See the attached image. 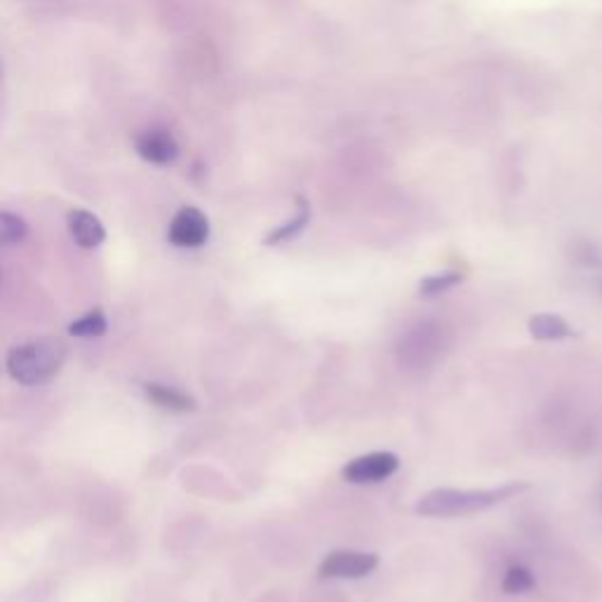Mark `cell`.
<instances>
[{
  "label": "cell",
  "instance_id": "1",
  "mask_svg": "<svg viewBox=\"0 0 602 602\" xmlns=\"http://www.w3.org/2000/svg\"><path fill=\"white\" fill-rule=\"evenodd\" d=\"M525 490L527 483H508L494 490H433L417 501V513L426 518H459L487 511Z\"/></svg>",
  "mask_w": 602,
  "mask_h": 602
},
{
  "label": "cell",
  "instance_id": "7",
  "mask_svg": "<svg viewBox=\"0 0 602 602\" xmlns=\"http://www.w3.org/2000/svg\"><path fill=\"white\" fill-rule=\"evenodd\" d=\"M69 231L83 250H95L106 238L102 222L88 210H73L69 214Z\"/></svg>",
  "mask_w": 602,
  "mask_h": 602
},
{
  "label": "cell",
  "instance_id": "5",
  "mask_svg": "<svg viewBox=\"0 0 602 602\" xmlns=\"http://www.w3.org/2000/svg\"><path fill=\"white\" fill-rule=\"evenodd\" d=\"M167 238L177 247H200L210 238V222L198 207H184L172 219Z\"/></svg>",
  "mask_w": 602,
  "mask_h": 602
},
{
  "label": "cell",
  "instance_id": "4",
  "mask_svg": "<svg viewBox=\"0 0 602 602\" xmlns=\"http://www.w3.org/2000/svg\"><path fill=\"white\" fill-rule=\"evenodd\" d=\"M379 567L377 553L332 551L318 567L320 579H363Z\"/></svg>",
  "mask_w": 602,
  "mask_h": 602
},
{
  "label": "cell",
  "instance_id": "2",
  "mask_svg": "<svg viewBox=\"0 0 602 602\" xmlns=\"http://www.w3.org/2000/svg\"><path fill=\"white\" fill-rule=\"evenodd\" d=\"M66 360V346L59 339H38L8 353L10 377L24 386H40L55 379Z\"/></svg>",
  "mask_w": 602,
  "mask_h": 602
},
{
  "label": "cell",
  "instance_id": "13",
  "mask_svg": "<svg viewBox=\"0 0 602 602\" xmlns=\"http://www.w3.org/2000/svg\"><path fill=\"white\" fill-rule=\"evenodd\" d=\"M104 332H106V318L99 309L90 311L88 316L78 318L76 323L69 325V334H73V337H102Z\"/></svg>",
  "mask_w": 602,
  "mask_h": 602
},
{
  "label": "cell",
  "instance_id": "15",
  "mask_svg": "<svg viewBox=\"0 0 602 602\" xmlns=\"http://www.w3.org/2000/svg\"><path fill=\"white\" fill-rule=\"evenodd\" d=\"M572 259L581 266H588V269H598V266H602V257L591 243H577V245H574Z\"/></svg>",
  "mask_w": 602,
  "mask_h": 602
},
{
  "label": "cell",
  "instance_id": "11",
  "mask_svg": "<svg viewBox=\"0 0 602 602\" xmlns=\"http://www.w3.org/2000/svg\"><path fill=\"white\" fill-rule=\"evenodd\" d=\"M537 588V577L530 567L525 565H511L501 579V591L506 595H525Z\"/></svg>",
  "mask_w": 602,
  "mask_h": 602
},
{
  "label": "cell",
  "instance_id": "9",
  "mask_svg": "<svg viewBox=\"0 0 602 602\" xmlns=\"http://www.w3.org/2000/svg\"><path fill=\"white\" fill-rule=\"evenodd\" d=\"M530 334L539 341H558L572 337L574 330L565 318L553 316V313H539L530 320Z\"/></svg>",
  "mask_w": 602,
  "mask_h": 602
},
{
  "label": "cell",
  "instance_id": "14",
  "mask_svg": "<svg viewBox=\"0 0 602 602\" xmlns=\"http://www.w3.org/2000/svg\"><path fill=\"white\" fill-rule=\"evenodd\" d=\"M26 238V224L12 212H0V245H15Z\"/></svg>",
  "mask_w": 602,
  "mask_h": 602
},
{
  "label": "cell",
  "instance_id": "8",
  "mask_svg": "<svg viewBox=\"0 0 602 602\" xmlns=\"http://www.w3.org/2000/svg\"><path fill=\"white\" fill-rule=\"evenodd\" d=\"M144 391H146V398H149L153 405L163 407V410H170V412H191L193 407H196V403H193L191 396H186V393L172 389V386L146 384Z\"/></svg>",
  "mask_w": 602,
  "mask_h": 602
},
{
  "label": "cell",
  "instance_id": "6",
  "mask_svg": "<svg viewBox=\"0 0 602 602\" xmlns=\"http://www.w3.org/2000/svg\"><path fill=\"white\" fill-rule=\"evenodd\" d=\"M137 153L153 165H170L179 156V146L163 127H149L137 137Z\"/></svg>",
  "mask_w": 602,
  "mask_h": 602
},
{
  "label": "cell",
  "instance_id": "10",
  "mask_svg": "<svg viewBox=\"0 0 602 602\" xmlns=\"http://www.w3.org/2000/svg\"><path fill=\"white\" fill-rule=\"evenodd\" d=\"M309 222H311V205L306 203L304 198H299V210H297V214H294L292 219H287V222L283 226H278L276 231H271L269 238H266L264 243L266 245H280V243H285V240L297 238L299 233L304 231L306 226H309Z\"/></svg>",
  "mask_w": 602,
  "mask_h": 602
},
{
  "label": "cell",
  "instance_id": "3",
  "mask_svg": "<svg viewBox=\"0 0 602 602\" xmlns=\"http://www.w3.org/2000/svg\"><path fill=\"white\" fill-rule=\"evenodd\" d=\"M400 468L398 454L393 452H370L363 457L351 459L349 464L341 468V478L353 485H372L384 483Z\"/></svg>",
  "mask_w": 602,
  "mask_h": 602
},
{
  "label": "cell",
  "instance_id": "12",
  "mask_svg": "<svg viewBox=\"0 0 602 602\" xmlns=\"http://www.w3.org/2000/svg\"><path fill=\"white\" fill-rule=\"evenodd\" d=\"M464 280V273L457 271H445V273H436V276H428L419 283V294L421 297H436V294H443L447 290H452L454 285H459Z\"/></svg>",
  "mask_w": 602,
  "mask_h": 602
}]
</instances>
